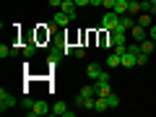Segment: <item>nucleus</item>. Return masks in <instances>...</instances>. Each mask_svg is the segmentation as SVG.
<instances>
[{
    "mask_svg": "<svg viewBox=\"0 0 156 117\" xmlns=\"http://www.w3.org/2000/svg\"><path fill=\"white\" fill-rule=\"evenodd\" d=\"M101 26H104V31H115V29L120 26V13L107 11L104 16H101Z\"/></svg>",
    "mask_w": 156,
    "mask_h": 117,
    "instance_id": "obj_1",
    "label": "nucleus"
},
{
    "mask_svg": "<svg viewBox=\"0 0 156 117\" xmlns=\"http://www.w3.org/2000/svg\"><path fill=\"white\" fill-rule=\"evenodd\" d=\"M47 112H52V107H47V101H34L26 109V115L29 117H42V115H47Z\"/></svg>",
    "mask_w": 156,
    "mask_h": 117,
    "instance_id": "obj_2",
    "label": "nucleus"
},
{
    "mask_svg": "<svg viewBox=\"0 0 156 117\" xmlns=\"http://www.w3.org/2000/svg\"><path fill=\"white\" fill-rule=\"evenodd\" d=\"M11 107H16V99H13V94H8L5 89H0V109L5 112V109H11Z\"/></svg>",
    "mask_w": 156,
    "mask_h": 117,
    "instance_id": "obj_3",
    "label": "nucleus"
},
{
    "mask_svg": "<svg viewBox=\"0 0 156 117\" xmlns=\"http://www.w3.org/2000/svg\"><path fill=\"white\" fill-rule=\"evenodd\" d=\"M135 23H138V21H135L130 13H125V16H120V26H117V29H120V31H130ZM117 29H115V31H117Z\"/></svg>",
    "mask_w": 156,
    "mask_h": 117,
    "instance_id": "obj_4",
    "label": "nucleus"
},
{
    "mask_svg": "<svg viewBox=\"0 0 156 117\" xmlns=\"http://www.w3.org/2000/svg\"><path fill=\"white\" fill-rule=\"evenodd\" d=\"M65 55V52H62V47H52L50 50V55H47V62H50V68H55L57 62H60V57Z\"/></svg>",
    "mask_w": 156,
    "mask_h": 117,
    "instance_id": "obj_5",
    "label": "nucleus"
},
{
    "mask_svg": "<svg viewBox=\"0 0 156 117\" xmlns=\"http://www.w3.org/2000/svg\"><path fill=\"white\" fill-rule=\"evenodd\" d=\"M52 115H57V117H73V109H68L65 101H57V104L52 107Z\"/></svg>",
    "mask_w": 156,
    "mask_h": 117,
    "instance_id": "obj_6",
    "label": "nucleus"
},
{
    "mask_svg": "<svg viewBox=\"0 0 156 117\" xmlns=\"http://www.w3.org/2000/svg\"><path fill=\"white\" fill-rule=\"evenodd\" d=\"M101 73H104V70H101V65H99V62H89V68H86V76H89L91 81H99V76H101Z\"/></svg>",
    "mask_w": 156,
    "mask_h": 117,
    "instance_id": "obj_7",
    "label": "nucleus"
},
{
    "mask_svg": "<svg viewBox=\"0 0 156 117\" xmlns=\"http://www.w3.org/2000/svg\"><path fill=\"white\" fill-rule=\"evenodd\" d=\"M138 65V55H135V52H122V68H135Z\"/></svg>",
    "mask_w": 156,
    "mask_h": 117,
    "instance_id": "obj_8",
    "label": "nucleus"
},
{
    "mask_svg": "<svg viewBox=\"0 0 156 117\" xmlns=\"http://www.w3.org/2000/svg\"><path fill=\"white\" fill-rule=\"evenodd\" d=\"M70 21H73V18L68 16L65 11H57V13H55V18H52V23H55V26H68Z\"/></svg>",
    "mask_w": 156,
    "mask_h": 117,
    "instance_id": "obj_9",
    "label": "nucleus"
},
{
    "mask_svg": "<svg viewBox=\"0 0 156 117\" xmlns=\"http://www.w3.org/2000/svg\"><path fill=\"white\" fill-rule=\"evenodd\" d=\"M109 109V101H107V96H94V112H107Z\"/></svg>",
    "mask_w": 156,
    "mask_h": 117,
    "instance_id": "obj_10",
    "label": "nucleus"
},
{
    "mask_svg": "<svg viewBox=\"0 0 156 117\" xmlns=\"http://www.w3.org/2000/svg\"><path fill=\"white\" fill-rule=\"evenodd\" d=\"M128 8H130V0H117L112 11H115V13H120V16H125V13H128Z\"/></svg>",
    "mask_w": 156,
    "mask_h": 117,
    "instance_id": "obj_11",
    "label": "nucleus"
},
{
    "mask_svg": "<svg viewBox=\"0 0 156 117\" xmlns=\"http://www.w3.org/2000/svg\"><path fill=\"white\" fill-rule=\"evenodd\" d=\"M120 65H122V55L112 52V55L107 57V68H120Z\"/></svg>",
    "mask_w": 156,
    "mask_h": 117,
    "instance_id": "obj_12",
    "label": "nucleus"
},
{
    "mask_svg": "<svg viewBox=\"0 0 156 117\" xmlns=\"http://www.w3.org/2000/svg\"><path fill=\"white\" fill-rule=\"evenodd\" d=\"M130 31H133V39H135V42H143V39H146V26H138V23H135Z\"/></svg>",
    "mask_w": 156,
    "mask_h": 117,
    "instance_id": "obj_13",
    "label": "nucleus"
},
{
    "mask_svg": "<svg viewBox=\"0 0 156 117\" xmlns=\"http://www.w3.org/2000/svg\"><path fill=\"white\" fill-rule=\"evenodd\" d=\"M154 50H156V42H154V39H143V42H140V52H146V55H151Z\"/></svg>",
    "mask_w": 156,
    "mask_h": 117,
    "instance_id": "obj_14",
    "label": "nucleus"
},
{
    "mask_svg": "<svg viewBox=\"0 0 156 117\" xmlns=\"http://www.w3.org/2000/svg\"><path fill=\"white\" fill-rule=\"evenodd\" d=\"M21 52H23V55H26V57H31L34 52H37V44H34V42H26V44L21 47Z\"/></svg>",
    "mask_w": 156,
    "mask_h": 117,
    "instance_id": "obj_15",
    "label": "nucleus"
},
{
    "mask_svg": "<svg viewBox=\"0 0 156 117\" xmlns=\"http://www.w3.org/2000/svg\"><path fill=\"white\" fill-rule=\"evenodd\" d=\"M138 26H154V23H151V13H140V18H138Z\"/></svg>",
    "mask_w": 156,
    "mask_h": 117,
    "instance_id": "obj_16",
    "label": "nucleus"
},
{
    "mask_svg": "<svg viewBox=\"0 0 156 117\" xmlns=\"http://www.w3.org/2000/svg\"><path fill=\"white\" fill-rule=\"evenodd\" d=\"M13 55V47H8V44H0V57L5 60V57H11Z\"/></svg>",
    "mask_w": 156,
    "mask_h": 117,
    "instance_id": "obj_17",
    "label": "nucleus"
},
{
    "mask_svg": "<svg viewBox=\"0 0 156 117\" xmlns=\"http://www.w3.org/2000/svg\"><path fill=\"white\" fill-rule=\"evenodd\" d=\"M107 101H109V109H117V107H120V96H115V94L107 96Z\"/></svg>",
    "mask_w": 156,
    "mask_h": 117,
    "instance_id": "obj_18",
    "label": "nucleus"
},
{
    "mask_svg": "<svg viewBox=\"0 0 156 117\" xmlns=\"http://www.w3.org/2000/svg\"><path fill=\"white\" fill-rule=\"evenodd\" d=\"M146 62H148V55L146 52H138V65H146Z\"/></svg>",
    "mask_w": 156,
    "mask_h": 117,
    "instance_id": "obj_19",
    "label": "nucleus"
},
{
    "mask_svg": "<svg viewBox=\"0 0 156 117\" xmlns=\"http://www.w3.org/2000/svg\"><path fill=\"white\" fill-rule=\"evenodd\" d=\"M115 3H117V0H101V5H104L107 11H112V8H115Z\"/></svg>",
    "mask_w": 156,
    "mask_h": 117,
    "instance_id": "obj_20",
    "label": "nucleus"
},
{
    "mask_svg": "<svg viewBox=\"0 0 156 117\" xmlns=\"http://www.w3.org/2000/svg\"><path fill=\"white\" fill-rule=\"evenodd\" d=\"M62 52H65V55H76V47H70V44H65V47H62Z\"/></svg>",
    "mask_w": 156,
    "mask_h": 117,
    "instance_id": "obj_21",
    "label": "nucleus"
},
{
    "mask_svg": "<svg viewBox=\"0 0 156 117\" xmlns=\"http://www.w3.org/2000/svg\"><path fill=\"white\" fill-rule=\"evenodd\" d=\"M76 57H86V50H83V47H76Z\"/></svg>",
    "mask_w": 156,
    "mask_h": 117,
    "instance_id": "obj_22",
    "label": "nucleus"
},
{
    "mask_svg": "<svg viewBox=\"0 0 156 117\" xmlns=\"http://www.w3.org/2000/svg\"><path fill=\"white\" fill-rule=\"evenodd\" d=\"M50 5H52V8H60V5H62V0H50Z\"/></svg>",
    "mask_w": 156,
    "mask_h": 117,
    "instance_id": "obj_23",
    "label": "nucleus"
},
{
    "mask_svg": "<svg viewBox=\"0 0 156 117\" xmlns=\"http://www.w3.org/2000/svg\"><path fill=\"white\" fill-rule=\"evenodd\" d=\"M91 0H76V5H89Z\"/></svg>",
    "mask_w": 156,
    "mask_h": 117,
    "instance_id": "obj_24",
    "label": "nucleus"
},
{
    "mask_svg": "<svg viewBox=\"0 0 156 117\" xmlns=\"http://www.w3.org/2000/svg\"><path fill=\"white\" fill-rule=\"evenodd\" d=\"M151 39L156 42V26H151Z\"/></svg>",
    "mask_w": 156,
    "mask_h": 117,
    "instance_id": "obj_25",
    "label": "nucleus"
},
{
    "mask_svg": "<svg viewBox=\"0 0 156 117\" xmlns=\"http://www.w3.org/2000/svg\"><path fill=\"white\" fill-rule=\"evenodd\" d=\"M91 5H101V0H91Z\"/></svg>",
    "mask_w": 156,
    "mask_h": 117,
    "instance_id": "obj_26",
    "label": "nucleus"
},
{
    "mask_svg": "<svg viewBox=\"0 0 156 117\" xmlns=\"http://www.w3.org/2000/svg\"><path fill=\"white\" fill-rule=\"evenodd\" d=\"M151 3H154V5H156V0H151Z\"/></svg>",
    "mask_w": 156,
    "mask_h": 117,
    "instance_id": "obj_27",
    "label": "nucleus"
},
{
    "mask_svg": "<svg viewBox=\"0 0 156 117\" xmlns=\"http://www.w3.org/2000/svg\"><path fill=\"white\" fill-rule=\"evenodd\" d=\"M130 3H133V0H130Z\"/></svg>",
    "mask_w": 156,
    "mask_h": 117,
    "instance_id": "obj_28",
    "label": "nucleus"
}]
</instances>
